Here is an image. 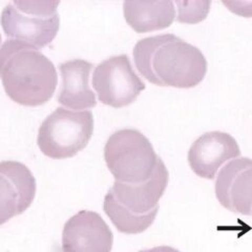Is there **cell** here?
<instances>
[{
	"label": "cell",
	"mask_w": 252,
	"mask_h": 252,
	"mask_svg": "<svg viewBox=\"0 0 252 252\" xmlns=\"http://www.w3.org/2000/svg\"><path fill=\"white\" fill-rule=\"evenodd\" d=\"M179 7L178 21L196 23L204 20L209 13L210 1H177Z\"/></svg>",
	"instance_id": "14"
},
{
	"label": "cell",
	"mask_w": 252,
	"mask_h": 252,
	"mask_svg": "<svg viewBox=\"0 0 252 252\" xmlns=\"http://www.w3.org/2000/svg\"><path fill=\"white\" fill-rule=\"evenodd\" d=\"M139 73L158 86L191 89L207 73V60L198 47L173 35L143 38L133 47Z\"/></svg>",
	"instance_id": "1"
},
{
	"label": "cell",
	"mask_w": 252,
	"mask_h": 252,
	"mask_svg": "<svg viewBox=\"0 0 252 252\" xmlns=\"http://www.w3.org/2000/svg\"><path fill=\"white\" fill-rule=\"evenodd\" d=\"M0 44H1V34H0Z\"/></svg>",
	"instance_id": "16"
},
{
	"label": "cell",
	"mask_w": 252,
	"mask_h": 252,
	"mask_svg": "<svg viewBox=\"0 0 252 252\" xmlns=\"http://www.w3.org/2000/svg\"><path fill=\"white\" fill-rule=\"evenodd\" d=\"M104 159L118 182L141 184L154 175L159 156L151 141L141 131L124 128L108 138L104 147Z\"/></svg>",
	"instance_id": "4"
},
{
	"label": "cell",
	"mask_w": 252,
	"mask_h": 252,
	"mask_svg": "<svg viewBox=\"0 0 252 252\" xmlns=\"http://www.w3.org/2000/svg\"><path fill=\"white\" fill-rule=\"evenodd\" d=\"M0 79L6 96L25 106H40L56 91L54 63L28 43L7 39L0 47Z\"/></svg>",
	"instance_id": "2"
},
{
	"label": "cell",
	"mask_w": 252,
	"mask_h": 252,
	"mask_svg": "<svg viewBox=\"0 0 252 252\" xmlns=\"http://www.w3.org/2000/svg\"><path fill=\"white\" fill-rule=\"evenodd\" d=\"M216 194L222 206L234 214L252 216V160L236 158L220 169Z\"/></svg>",
	"instance_id": "10"
},
{
	"label": "cell",
	"mask_w": 252,
	"mask_h": 252,
	"mask_svg": "<svg viewBox=\"0 0 252 252\" xmlns=\"http://www.w3.org/2000/svg\"><path fill=\"white\" fill-rule=\"evenodd\" d=\"M93 86L102 104L121 108L139 97L146 86L133 70L127 55L114 56L94 68Z\"/></svg>",
	"instance_id": "7"
},
{
	"label": "cell",
	"mask_w": 252,
	"mask_h": 252,
	"mask_svg": "<svg viewBox=\"0 0 252 252\" xmlns=\"http://www.w3.org/2000/svg\"><path fill=\"white\" fill-rule=\"evenodd\" d=\"M93 132L94 115L90 110L73 112L58 107L42 122L37 144L46 157L67 159L86 147Z\"/></svg>",
	"instance_id": "6"
},
{
	"label": "cell",
	"mask_w": 252,
	"mask_h": 252,
	"mask_svg": "<svg viewBox=\"0 0 252 252\" xmlns=\"http://www.w3.org/2000/svg\"><path fill=\"white\" fill-rule=\"evenodd\" d=\"M168 182V170L159 157L154 175L146 182L127 184L116 181L104 198V212L120 232H144L155 222Z\"/></svg>",
	"instance_id": "3"
},
{
	"label": "cell",
	"mask_w": 252,
	"mask_h": 252,
	"mask_svg": "<svg viewBox=\"0 0 252 252\" xmlns=\"http://www.w3.org/2000/svg\"><path fill=\"white\" fill-rule=\"evenodd\" d=\"M123 13L127 25L139 34L166 29L176 18L172 1H124Z\"/></svg>",
	"instance_id": "13"
},
{
	"label": "cell",
	"mask_w": 252,
	"mask_h": 252,
	"mask_svg": "<svg viewBox=\"0 0 252 252\" xmlns=\"http://www.w3.org/2000/svg\"><path fill=\"white\" fill-rule=\"evenodd\" d=\"M114 234L97 212L81 210L63 227L62 252H110Z\"/></svg>",
	"instance_id": "9"
},
{
	"label": "cell",
	"mask_w": 252,
	"mask_h": 252,
	"mask_svg": "<svg viewBox=\"0 0 252 252\" xmlns=\"http://www.w3.org/2000/svg\"><path fill=\"white\" fill-rule=\"evenodd\" d=\"M139 252H181L176 248H172L169 246H158L154 247L152 249H145V250H141Z\"/></svg>",
	"instance_id": "15"
},
{
	"label": "cell",
	"mask_w": 252,
	"mask_h": 252,
	"mask_svg": "<svg viewBox=\"0 0 252 252\" xmlns=\"http://www.w3.org/2000/svg\"><path fill=\"white\" fill-rule=\"evenodd\" d=\"M35 194L36 180L27 165L18 161L0 162V226L23 214Z\"/></svg>",
	"instance_id": "8"
},
{
	"label": "cell",
	"mask_w": 252,
	"mask_h": 252,
	"mask_svg": "<svg viewBox=\"0 0 252 252\" xmlns=\"http://www.w3.org/2000/svg\"><path fill=\"white\" fill-rule=\"evenodd\" d=\"M93 64L82 59L61 63L59 69L62 77V88L58 102L73 109L92 108L97 105L96 96L90 88V75Z\"/></svg>",
	"instance_id": "12"
},
{
	"label": "cell",
	"mask_w": 252,
	"mask_h": 252,
	"mask_svg": "<svg viewBox=\"0 0 252 252\" xmlns=\"http://www.w3.org/2000/svg\"><path fill=\"white\" fill-rule=\"evenodd\" d=\"M240 156V146L231 135L223 131H209L196 139L189 148L188 163L198 177L214 180L218 170L227 161Z\"/></svg>",
	"instance_id": "11"
},
{
	"label": "cell",
	"mask_w": 252,
	"mask_h": 252,
	"mask_svg": "<svg viewBox=\"0 0 252 252\" xmlns=\"http://www.w3.org/2000/svg\"><path fill=\"white\" fill-rule=\"evenodd\" d=\"M59 1L51 0L9 2L0 18L5 36L38 50L47 46L59 31Z\"/></svg>",
	"instance_id": "5"
}]
</instances>
